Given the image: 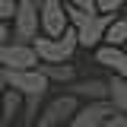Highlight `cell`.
<instances>
[{"label":"cell","mask_w":127,"mask_h":127,"mask_svg":"<svg viewBox=\"0 0 127 127\" xmlns=\"http://www.w3.org/2000/svg\"><path fill=\"white\" fill-rule=\"evenodd\" d=\"M10 26H13V38L16 41H35L41 35V6L35 0H19Z\"/></svg>","instance_id":"obj_1"},{"label":"cell","mask_w":127,"mask_h":127,"mask_svg":"<svg viewBox=\"0 0 127 127\" xmlns=\"http://www.w3.org/2000/svg\"><path fill=\"white\" fill-rule=\"evenodd\" d=\"M3 79H6V86H10V89L22 92L26 98H29V95H48V89H51V79L41 73V67H26V70H3Z\"/></svg>","instance_id":"obj_2"},{"label":"cell","mask_w":127,"mask_h":127,"mask_svg":"<svg viewBox=\"0 0 127 127\" xmlns=\"http://www.w3.org/2000/svg\"><path fill=\"white\" fill-rule=\"evenodd\" d=\"M114 13H86L83 19L76 22V35H79V48H86V51H95L98 45H105V35H108V26Z\"/></svg>","instance_id":"obj_3"},{"label":"cell","mask_w":127,"mask_h":127,"mask_svg":"<svg viewBox=\"0 0 127 127\" xmlns=\"http://www.w3.org/2000/svg\"><path fill=\"white\" fill-rule=\"evenodd\" d=\"M79 102L76 95H70V92H61L57 98H51L45 108H41V114H38V124L35 127H67L70 124V118L79 111Z\"/></svg>","instance_id":"obj_4"},{"label":"cell","mask_w":127,"mask_h":127,"mask_svg":"<svg viewBox=\"0 0 127 127\" xmlns=\"http://www.w3.org/2000/svg\"><path fill=\"white\" fill-rule=\"evenodd\" d=\"M38 64L41 61H38V51L32 41L10 38V41L0 45V67L3 70H26V67H38Z\"/></svg>","instance_id":"obj_5"},{"label":"cell","mask_w":127,"mask_h":127,"mask_svg":"<svg viewBox=\"0 0 127 127\" xmlns=\"http://www.w3.org/2000/svg\"><path fill=\"white\" fill-rule=\"evenodd\" d=\"M32 45L38 51V61L41 64H67V61H73V54H76V48L67 45L61 35L54 38V35H45V32H41Z\"/></svg>","instance_id":"obj_6"},{"label":"cell","mask_w":127,"mask_h":127,"mask_svg":"<svg viewBox=\"0 0 127 127\" xmlns=\"http://www.w3.org/2000/svg\"><path fill=\"white\" fill-rule=\"evenodd\" d=\"M70 29V13H67V3L64 0H45L41 3V32L45 35H64Z\"/></svg>","instance_id":"obj_7"},{"label":"cell","mask_w":127,"mask_h":127,"mask_svg":"<svg viewBox=\"0 0 127 127\" xmlns=\"http://www.w3.org/2000/svg\"><path fill=\"white\" fill-rule=\"evenodd\" d=\"M111 114H114V105L111 102H83L67 127H105V121Z\"/></svg>","instance_id":"obj_8"},{"label":"cell","mask_w":127,"mask_h":127,"mask_svg":"<svg viewBox=\"0 0 127 127\" xmlns=\"http://www.w3.org/2000/svg\"><path fill=\"white\" fill-rule=\"evenodd\" d=\"M64 92L76 95L79 102H108V76H79L73 79Z\"/></svg>","instance_id":"obj_9"},{"label":"cell","mask_w":127,"mask_h":127,"mask_svg":"<svg viewBox=\"0 0 127 127\" xmlns=\"http://www.w3.org/2000/svg\"><path fill=\"white\" fill-rule=\"evenodd\" d=\"M92 57H95V64L98 67H105L108 73H118V76H127V51L121 45H98L92 51Z\"/></svg>","instance_id":"obj_10"},{"label":"cell","mask_w":127,"mask_h":127,"mask_svg":"<svg viewBox=\"0 0 127 127\" xmlns=\"http://www.w3.org/2000/svg\"><path fill=\"white\" fill-rule=\"evenodd\" d=\"M22 108H26V95L6 86V92H3V98H0V124L3 127L16 124V118H22Z\"/></svg>","instance_id":"obj_11"},{"label":"cell","mask_w":127,"mask_h":127,"mask_svg":"<svg viewBox=\"0 0 127 127\" xmlns=\"http://www.w3.org/2000/svg\"><path fill=\"white\" fill-rule=\"evenodd\" d=\"M38 67H41V73L51 79V86H61V89H67L73 79H79L73 61H67V64H38Z\"/></svg>","instance_id":"obj_12"},{"label":"cell","mask_w":127,"mask_h":127,"mask_svg":"<svg viewBox=\"0 0 127 127\" xmlns=\"http://www.w3.org/2000/svg\"><path fill=\"white\" fill-rule=\"evenodd\" d=\"M108 102L114 105V111L127 114V76L108 73Z\"/></svg>","instance_id":"obj_13"},{"label":"cell","mask_w":127,"mask_h":127,"mask_svg":"<svg viewBox=\"0 0 127 127\" xmlns=\"http://www.w3.org/2000/svg\"><path fill=\"white\" fill-rule=\"evenodd\" d=\"M105 41L108 45H127V16H114L108 26V35H105Z\"/></svg>","instance_id":"obj_14"},{"label":"cell","mask_w":127,"mask_h":127,"mask_svg":"<svg viewBox=\"0 0 127 127\" xmlns=\"http://www.w3.org/2000/svg\"><path fill=\"white\" fill-rule=\"evenodd\" d=\"M41 102H45V95H29V98H26V108H22V124L26 127L38 124V114H41V108H45Z\"/></svg>","instance_id":"obj_15"},{"label":"cell","mask_w":127,"mask_h":127,"mask_svg":"<svg viewBox=\"0 0 127 127\" xmlns=\"http://www.w3.org/2000/svg\"><path fill=\"white\" fill-rule=\"evenodd\" d=\"M127 0H98V13H118Z\"/></svg>","instance_id":"obj_16"},{"label":"cell","mask_w":127,"mask_h":127,"mask_svg":"<svg viewBox=\"0 0 127 127\" xmlns=\"http://www.w3.org/2000/svg\"><path fill=\"white\" fill-rule=\"evenodd\" d=\"M16 6H19V0H0V19H13Z\"/></svg>","instance_id":"obj_17"},{"label":"cell","mask_w":127,"mask_h":127,"mask_svg":"<svg viewBox=\"0 0 127 127\" xmlns=\"http://www.w3.org/2000/svg\"><path fill=\"white\" fill-rule=\"evenodd\" d=\"M64 3L79 6V10H89V13H95V10H98V0H64Z\"/></svg>","instance_id":"obj_18"},{"label":"cell","mask_w":127,"mask_h":127,"mask_svg":"<svg viewBox=\"0 0 127 127\" xmlns=\"http://www.w3.org/2000/svg\"><path fill=\"white\" fill-rule=\"evenodd\" d=\"M105 127H127V114H121V111H114L108 121H105Z\"/></svg>","instance_id":"obj_19"},{"label":"cell","mask_w":127,"mask_h":127,"mask_svg":"<svg viewBox=\"0 0 127 127\" xmlns=\"http://www.w3.org/2000/svg\"><path fill=\"white\" fill-rule=\"evenodd\" d=\"M10 38H13V26H10V19H0V45L10 41Z\"/></svg>","instance_id":"obj_20"},{"label":"cell","mask_w":127,"mask_h":127,"mask_svg":"<svg viewBox=\"0 0 127 127\" xmlns=\"http://www.w3.org/2000/svg\"><path fill=\"white\" fill-rule=\"evenodd\" d=\"M3 92H6V79H3V67H0V98H3Z\"/></svg>","instance_id":"obj_21"},{"label":"cell","mask_w":127,"mask_h":127,"mask_svg":"<svg viewBox=\"0 0 127 127\" xmlns=\"http://www.w3.org/2000/svg\"><path fill=\"white\" fill-rule=\"evenodd\" d=\"M10 127H26V124H10Z\"/></svg>","instance_id":"obj_22"},{"label":"cell","mask_w":127,"mask_h":127,"mask_svg":"<svg viewBox=\"0 0 127 127\" xmlns=\"http://www.w3.org/2000/svg\"><path fill=\"white\" fill-rule=\"evenodd\" d=\"M35 3H38V6H41V3H45V0H35Z\"/></svg>","instance_id":"obj_23"},{"label":"cell","mask_w":127,"mask_h":127,"mask_svg":"<svg viewBox=\"0 0 127 127\" xmlns=\"http://www.w3.org/2000/svg\"><path fill=\"white\" fill-rule=\"evenodd\" d=\"M0 127H3V124H0Z\"/></svg>","instance_id":"obj_24"}]
</instances>
